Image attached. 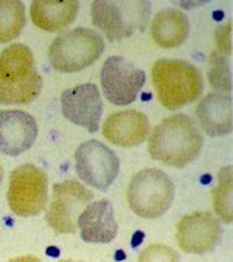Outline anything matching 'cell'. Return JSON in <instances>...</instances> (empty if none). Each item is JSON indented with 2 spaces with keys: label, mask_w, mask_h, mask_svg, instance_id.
Returning <instances> with one entry per match:
<instances>
[{
  "label": "cell",
  "mask_w": 233,
  "mask_h": 262,
  "mask_svg": "<svg viewBox=\"0 0 233 262\" xmlns=\"http://www.w3.org/2000/svg\"><path fill=\"white\" fill-rule=\"evenodd\" d=\"M204 146V137L196 123L184 114L165 118L149 137L148 152L154 160L168 166L185 168L195 162Z\"/></svg>",
  "instance_id": "cell-1"
},
{
  "label": "cell",
  "mask_w": 233,
  "mask_h": 262,
  "mask_svg": "<svg viewBox=\"0 0 233 262\" xmlns=\"http://www.w3.org/2000/svg\"><path fill=\"white\" fill-rule=\"evenodd\" d=\"M42 90L31 50L13 43L0 53V104H28Z\"/></svg>",
  "instance_id": "cell-2"
},
{
  "label": "cell",
  "mask_w": 233,
  "mask_h": 262,
  "mask_svg": "<svg viewBox=\"0 0 233 262\" xmlns=\"http://www.w3.org/2000/svg\"><path fill=\"white\" fill-rule=\"evenodd\" d=\"M152 82L159 102L168 111L196 101L204 89L201 72L187 61L160 59L152 67Z\"/></svg>",
  "instance_id": "cell-3"
},
{
  "label": "cell",
  "mask_w": 233,
  "mask_h": 262,
  "mask_svg": "<svg viewBox=\"0 0 233 262\" xmlns=\"http://www.w3.org/2000/svg\"><path fill=\"white\" fill-rule=\"evenodd\" d=\"M151 14L146 0H96L92 4V22L110 42L145 31Z\"/></svg>",
  "instance_id": "cell-4"
},
{
  "label": "cell",
  "mask_w": 233,
  "mask_h": 262,
  "mask_svg": "<svg viewBox=\"0 0 233 262\" xmlns=\"http://www.w3.org/2000/svg\"><path fill=\"white\" fill-rule=\"evenodd\" d=\"M104 53L103 36L89 28H75L57 36L50 48L48 59L60 73H75L92 66Z\"/></svg>",
  "instance_id": "cell-5"
},
{
  "label": "cell",
  "mask_w": 233,
  "mask_h": 262,
  "mask_svg": "<svg viewBox=\"0 0 233 262\" xmlns=\"http://www.w3.org/2000/svg\"><path fill=\"white\" fill-rule=\"evenodd\" d=\"M174 200V183L160 169L137 172L128 188V203L132 211L143 219L163 216Z\"/></svg>",
  "instance_id": "cell-6"
},
{
  "label": "cell",
  "mask_w": 233,
  "mask_h": 262,
  "mask_svg": "<svg viewBox=\"0 0 233 262\" xmlns=\"http://www.w3.org/2000/svg\"><path fill=\"white\" fill-rule=\"evenodd\" d=\"M8 206L22 217H31L42 213L48 202V179L42 169L34 165H21L10 176Z\"/></svg>",
  "instance_id": "cell-7"
},
{
  "label": "cell",
  "mask_w": 233,
  "mask_h": 262,
  "mask_svg": "<svg viewBox=\"0 0 233 262\" xmlns=\"http://www.w3.org/2000/svg\"><path fill=\"white\" fill-rule=\"evenodd\" d=\"M93 194L84 185L67 180L53 185V199L45 214V222L60 234H73L78 230V217L92 202Z\"/></svg>",
  "instance_id": "cell-8"
},
{
  "label": "cell",
  "mask_w": 233,
  "mask_h": 262,
  "mask_svg": "<svg viewBox=\"0 0 233 262\" xmlns=\"http://www.w3.org/2000/svg\"><path fill=\"white\" fill-rule=\"evenodd\" d=\"M146 82L143 70L123 56H110L101 69V89L106 99L115 106L132 104Z\"/></svg>",
  "instance_id": "cell-9"
},
{
  "label": "cell",
  "mask_w": 233,
  "mask_h": 262,
  "mask_svg": "<svg viewBox=\"0 0 233 262\" xmlns=\"http://www.w3.org/2000/svg\"><path fill=\"white\" fill-rule=\"evenodd\" d=\"M75 162L80 179L100 191L109 189L120 171L116 154L96 140L80 144L75 152Z\"/></svg>",
  "instance_id": "cell-10"
},
{
  "label": "cell",
  "mask_w": 233,
  "mask_h": 262,
  "mask_svg": "<svg viewBox=\"0 0 233 262\" xmlns=\"http://www.w3.org/2000/svg\"><path fill=\"white\" fill-rule=\"evenodd\" d=\"M61 112L70 123L98 132L103 115V101L100 89L95 84H81L67 89L61 95Z\"/></svg>",
  "instance_id": "cell-11"
},
{
  "label": "cell",
  "mask_w": 233,
  "mask_h": 262,
  "mask_svg": "<svg viewBox=\"0 0 233 262\" xmlns=\"http://www.w3.org/2000/svg\"><path fill=\"white\" fill-rule=\"evenodd\" d=\"M176 239L185 253L205 254L216 248L221 241V224L207 211H196L181 219Z\"/></svg>",
  "instance_id": "cell-12"
},
{
  "label": "cell",
  "mask_w": 233,
  "mask_h": 262,
  "mask_svg": "<svg viewBox=\"0 0 233 262\" xmlns=\"http://www.w3.org/2000/svg\"><path fill=\"white\" fill-rule=\"evenodd\" d=\"M36 120L24 111L0 112V152L17 157L27 152L37 138Z\"/></svg>",
  "instance_id": "cell-13"
},
{
  "label": "cell",
  "mask_w": 233,
  "mask_h": 262,
  "mask_svg": "<svg viewBox=\"0 0 233 262\" xmlns=\"http://www.w3.org/2000/svg\"><path fill=\"white\" fill-rule=\"evenodd\" d=\"M103 135L115 146L134 147L149 135V120L139 111H122L109 115L103 124Z\"/></svg>",
  "instance_id": "cell-14"
},
{
  "label": "cell",
  "mask_w": 233,
  "mask_h": 262,
  "mask_svg": "<svg viewBox=\"0 0 233 262\" xmlns=\"http://www.w3.org/2000/svg\"><path fill=\"white\" fill-rule=\"evenodd\" d=\"M81 239L87 244H109L116 237L119 225L113 217V206L103 199L90 202L78 217Z\"/></svg>",
  "instance_id": "cell-15"
},
{
  "label": "cell",
  "mask_w": 233,
  "mask_h": 262,
  "mask_svg": "<svg viewBox=\"0 0 233 262\" xmlns=\"http://www.w3.org/2000/svg\"><path fill=\"white\" fill-rule=\"evenodd\" d=\"M196 117L208 137H222L231 132V98L224 93H210L204 96L198 107Z\"/></svg>",
  "instance_id": "cell-16"
},
{
  "label": "cell",
  "mask_w": 233,
  "mask_h": 262,
  "mask_svg": "<svg viewBox=\"0 0 233 262\" xmlns=\"http://www.w3.org/2000/svg\"><path fill=\"white\" fill-rule=\"evenodd\" d=\"M80 11V2L76 0H36L31 4L33 24L48 33H56L67 28L76 19Z\"/></svg>",
  "instance_id": "cell-17"
},
{
  "label": "cell",
  "mask_w": 233,
  "mask_h": 262,
  "mask_svg": "<svg viewBox=\"0 0 233 262\" xmlns=\"http://www.w3.org/2000/svg\"><path fill=\"white\" fill-rule=\"evenodd\" d=\"M190 33L188 17L174 8L162 10L151 22V36L154 42L162 48L181 47Z\"/></svg>",
  "instance_id": "cell-18"
},
{
  "label": "cell",
  "mask_w": 233,
  "mask_h": 262,
  "mask_svg": "<svg viewBox=\"0 0 233 262\" xmlns=\"http://www.w3.org/2000/svg\"><path fill=\"white\" fill-rule=\"evenodd\" d=\"M25 27V7L19 0H0V42L19 37Z\"/></svg>",
  "instance_id": "cell-19"
},
{
  "label": "cell",
  "mask_w": 233,
  "mask_h": 262,
  "mask_svg": "<svg viewBox=\"0 0 233 262\" xmlns=\"http://www.w3.org/2000/svg\"><path fill=\"white\" fill-rule=\"evenodd\" d=\"M231 182L233 172L231 166H225L218 174V186L213 189V208L219 219L225 224H230L233 219L231 213Z\"/></svg>",
  "instance_id": "cell-20"
},
{
  "label": "cell",
  "mask_w": 233,
  "mask_h": 262,
  "mask_svg": "<svg viewBox=\"0 0 233 262\" xmlns=\"http://www.w3.org/2000/svg\"><path fill=\"white\" fill-rule=\"evenodd\" d=\"M210 73H208V79L210 84L222 92H230L231 90V73H230V66L225 59L224 55L218 53H211L210 56Z\"/></svg>",
  "instance_id": "cell-21"
},
{
  "label": "cell",
  "mask_w": 233,
  "mask_h": 262,
  "mask_svg": "<svg viewBox=\"0 0 233 262\" xmlns=\"http://www.w3.org/2000/svg\"><path fill=\"white\" fill-rule=\"evenodd\" d=\"M139 260H142V262H146V260H179V254L174 250H171L169 247L156 244V245L148 247L145 251H142Z\"/></svg>",
  "instance_id": "cell-22"
},
{
  "label": "cell",
  "mask_w": 233,
  "mask_h": 262,
  "mask_svg": "<svg viewBox=\"0 0 233 262\" xmlns=\"http://www.w3.org/2000/svg\"><path fill=\"white\" fill-rule=\"evenodd\" d=\"M231 22H227L216 31V43L221 55H230L231 51Z\"/></svg>",
  "instance_id": "cell-23"
},
{
  "label": "cell",
  "mask_w": 233,
  "mask_h": 262,
  "mask_svg": "<svg viewBox=\"0 0 233 262\" xmlns=\"http://www.w3.org/2000/svg\"><path fill=\"white\" fill-rule=\"evenodd\" d=\"M2 180H4V169L0 166V185H2Z\"/></svg>",
  "instance_id": "cell-24"
}]
</instances>
